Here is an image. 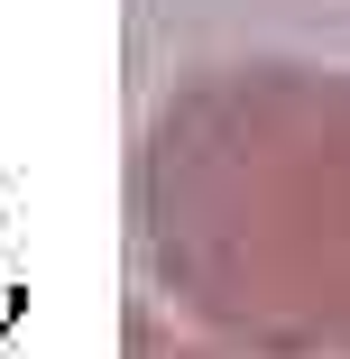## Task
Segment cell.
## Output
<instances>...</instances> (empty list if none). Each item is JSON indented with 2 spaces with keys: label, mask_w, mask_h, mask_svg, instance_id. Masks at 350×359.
<instances>
[{
  "label": "cell",
  "mask_w": 350,
  "mask_h": 359,
  "mask_svg": "<svg viewBox=\"0 0 350 359\" xmlns=\"http://www.w3.org/2000/svg\"><path fill=\"white\" fill-rule=\"evenodd\" d=\"M148 231L184 295L276 350H350V74L240 65L148 148Z\"/></svg>",
  "instance_id": "1"
}]
</instances>
